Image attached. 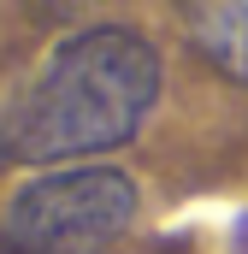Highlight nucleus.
Masks as SVG:
<instances>
[{
	"label": "nucleus",
	"mask_w": 248,
	"mask_h": 254,
	"mask_svg": "<svg viewBox=\"0 0 248 254\" xmlns=\"http://www.w3.org/2000/svg\"><path fill=\"white\" fill-rule=\"evenodd\" d=\"M160 101V54L130 24L71 30L0 107V166H77L124 148Z\"/></svg>",
	"instance_id": "nucleus-1"
},
{
	"label": "nucleus",
	"mask_w": 248,
	"mask_h": 254,
	"mask_svg": "<svg viewBox=\"0 0 248 254\" xmlns=\"http://www.w3.org/2000/svg\"><path fill=\"white\" fill-rule=\"evenodd\" d=\"M136 184L119 166L30 178L0 213V254H95L136 219Z\"/></svg>",
	"instance_id": "nucleus-2"
},
{
	"label": "nucleus",
	"mask_w": 248,
	"mask_h": 254,
	"mask_svg": "<svg viewBox=\"0 0 248 254\" xmlns=\"http://www.w3.org/2000/svg\"><path fill=\"white\" fill-rule=\"evenodd\" d=\"M184 36L219 77L248 89V0H219V6H184Z\"/></svg>",
	"instance_id": "nucleus-3"
}]
</instances>
